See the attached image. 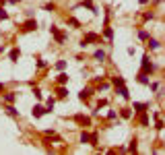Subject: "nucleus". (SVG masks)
Returning a JSON list of instances; mask_svg holds the SVG:
<instances>
[{"instance_id": "obj_1", "label": "nucleus", "mask_w": 165, "mask_h": 155, "mask_svg": "<svg viewBox=\"0 0 165 155\" xmlns=\"http://www.w3.org/2000/svg\"><path fill=\"white\" fill-rule=\"evenodd\" d=\"M153 71H155V66L149 62V56H143V71H140V73L149 75V73H153Z\"/></svg>"}, {"instance_id": "obj_2", "label": "nucleus", "mask_w": 165, "mask_h": 155, "mask_svg": "<svg viewBox=\"0 0 165 155\" xmlns=\"http://www.w3.org/2000/svg\"><path fill=\"white\" fill-rule=\"evenodd\" d=\"M97 39H99V37H97L95 33H89V35H85V37H83V41H81V48H85V46H89V43H91V41H97Z\"/></svg>"}, {"instance_id": "obj_3", "label": "nucleus", "mask_w": 165, "mask_h": 155, "mask_svg": "<svg viewBox=\"0 0 165 155\" xmlns=\"http://www.w3.org/2000/svg\"><path fill=\"white\" fill-rule=\"evenodd\" d=\"M45 112H48V108H43V105H35V108H33V116H35V118H41Z\"/></svg>"}, {"instance_id": "obj_4", "label": "nucleus", "mask_w": 165, "mask_h": 155, "mask_svg": "<svg viewBox=\"0 0 165 155\" xmlns=\"http://www.w3.org/2000/svg\"><path fill=\"white\" fill-rule=\"evenodd\" d=\"M118 87V93H120V97H124V99H128V89L124 87V83L122 85H116Z\"/></svg>"}, {"instance_id": "obj_5", "label": "nucleus", "mask_w": 165, "mask_h": 155, "mask_svg": "<svg viewBox=\"0 0 165 155\" xmlns=\"http://www.w3.org/2000/svg\"><path fill=\"white\" fill-rule=\"evenodd\" d=\"M23 29H25V31H33V29H37V21H27Z\"/></svg>"}, {"instance_id": "obj_6", "label": "nucleus", "mask_w": 165, "mask_h": 155, "mask_svg": "<svg viewBox=\"0 0 165 155\" xmlns=\"http://www.w3.org/2000/svg\"><path fill=\"white\" fill-rule=\"evenodd\" d=\"M138 83H140V85H149V83H151V81H149V75L138 73Z\"/></svg>"}, {"instance_id": "obj_7", "label": "nucleus", "mask_w": 165, "mask_h": 155, "mask_svg": "<svg viewBox=\"0 0 165 155\" xmlns=\"http://www.w3.org/2000/svg\"><path fill=\"white\" fill-rule=\"evenodd\" d=\"M52 33L56 35V41H58V43H64V35H62V33H60L56 27H52Z\"/></svg>"}, {"instance_id": "obj_8", "label": "nucleus", "mask_w": 165, "mask_h": 155, "mask_svg": "<svg viewBox=\"0 0 165 155\" xmlns=\"http://www.w3.org/2000/svg\"><path fill=\"white\" fill-rule=\"evenodd\" d=\"M147 108H149L147 103H138V101L134 103V110H136V112H138V114H143V112H145V110H147Z\"/></svg>"}, {"instance_id": "obj_9", "label": "nucleus", "mask_w": 165, "mask_h": 155, "mask_svg": "<svg viewBox=\"0 0 165 155\" xmlns=\"http://www.w3.org/2000/svg\"><path fill=\"white\" fill-rule=\"evenodd\" d=\"M4 110H6V114H8V116H19V112H17V108H13V105H6Z\"/></svg>"}, {"instance_id": "obj_10", "label": "nucleus", "mask_w": 165, "mask_h": 155, "mask_svg": "<svg viewBox=\"0 0 165 155\" xmlns=\"http://www.w3.org/2000/svg\"><path fill=\"white\" fill-rule=\"evenodd\" d=\"M95 60L103 62V60H105V52H103V50H97V52H95Z\"/></svg>"}, {"instance_id": "obj_11", "label": "nucleus", "mask_w": 165, "mask_h": 155, "mask_svg": "<svg viewBox=\"0 0 165 155\" xmlns=\"http://www.w3.org/2000/svg\"><path fill=\"white\" fill-rule=\"evenodd\" d=\"M79 97H81V99H89V97H91V89H83V91L79 93Z\"/></svg>"}, {"instance_id": "obj_12", "label": "nucleus", "mask_w": 165, "mask_h": 155, "mask_svg": "<svg viewBox=\"0 0 165 155\" xmlns=\"http://www.w3.org/2000/svg\"><path fill=\"white\" fill-rule=\"evenodd\" d=\"M15 97H17L15 93H6V95H4V101H6V103H13V101H15Z\"/></svg>"}, {"instance_id": "obj_13", "label": "nucleus", "mask_w": 165, "mask_h": 155, "mask_svg": "<svg viewBox=\"0 0 165 155\" xmlns=\"http://www.w3.org/2000/svg\"><path fill=\"white\" fill-rule=\"evenodd\" d=\"M91 141V135H89V132H83V135H81V143H89Z\"/></svg>"}, {"instance_id": "obj_14", "label": "nucleus", "mask_w": 165, "mask_h": 155, "mask_svg": "<svg viewBox=\"0 0 165 155\" xmlns=\"http://www.w3.org/2000/svg\"><path fill=\"white\" fill-rule=\"evenodd\" d=\"M19 56H21V52H19V50H13V52H10V60H13V62H17V58H19Z\"/></svg>"}, {"instance_id": "obj_15", "label": "nucleus", "mask_w": 165, "mask_h": 155, "mask_svg": "<svg viewBox=\"0 0 165 155\" xmlns=\"http://www.w3.org/2000/svg\"><path fill=\"white\" fill-rule=\"evenodd\" d=\"M66 81H68V75H64V73H62V75H58V83H60V85H64Z\"/></svg>"}, {"instance_id": "obj_16", "label": "nucleus", "mask_w": 165, "mask_h": 155, "mask_svg": "<svg viewBox=\"0 0 165 155\" xmlns=\"http://www.w3.org/2000/svg\"><path fill=\"white\" fill-rule=\"evenodd\" d=\"M149 46H151L153 50H157V48H159V41H157V39H149Z\"/></svg>"}, {"instance_id": "obj_17", "label": "nucleus", "mask_w": 165, "mask_h": 155, "mask_svg": "<svg viewBox=\"0 0 165 155\" xmlns=\"http://www.w3.org/2000/svg\"><path fill=\"white\" fill-rule=\"evenodd\" d=\"M56 68H58V71H64V68H66V62H64V60L56 62Z\"/></svg>"}, {"instance_id": "obj_18", "label": "nucleus", "mask_w": 165, "mask_h": 155, "mask_svg": "<svg viewBox=\"0 0 165 155\" xmlns=\"http://www.w3.org/2000/svg\"><path fill=\"white\" fill-rule=\"evenodd\" d=\"M58 95H60V97H66V95H68V91L64 89V87H60V89H58Z\"/></svg>"}, {"instance_id": "obj_19", "label": "nucleus", "mask_w": 165, "mask_h": 155, "mask_svg": "<svg viewBox=\"0 0 165 155\" xmlns=\"http://www.w3.org/2000/svg\"><path fill=\"white\" fill-rule=\"evenodd\" d=\"M54 103H56V101H54V97H50V99H48V112H52V108H54Z\"/></svg>"}, {"instance_id": "obj_20", "label": "nucleus", "mask_w": 165, "mask_h": 155, "mask_svg": "<svg viewBox=\"0 0 165 155\" xmlns=\"http://www.w3.org/2000/svg\"><path fill=\"white\" fill-rule=\"evenodd\" d=\"M122 83H124L122 77H113V85H122Z\"/></svg>"}, {"instance_id": "obj_21", "label": "nucleus", "mask_w": 165, "mask_h": 155, "mask_svg": "<svg viewBox=\"0 0 165 155\" xmlns=\"http://www.w3.org/2000/svg\"><path fill=\"white\" fill-rule=\"evenodd\" d=\"M138 37H140V39H149V33H147V31H140Z\"/></svg>"}, {"instance_id": "obj_22", "label": "nucleus", "mask_w": 165, "mask_h": 155, "mask_svg": "<svg viewBox=\"0 0 165 155\" xmlns=\"http://www.w3.org/2000/svg\"><path fill=\"white\" fill-rule=\"evenodd\" d=\"M111 35H113V31L107 27V29H105V37H107V39H111Z\"/></svg>"}, {"instance_id": "obj_23", "label": "nucleus", "mask_w": 165, "mask_h": 155, "mask_svg": "<svg viewBox=\"0 0 165 155\" xmlns=\"http://www.w3.org/2000/svg\"><path fill=\"white\" fill-rule=\"evenodd\" d=\"M122 116H124V118H130V110L124 108V110H122Z\"/></svg>"}, {"instance_id": "obj_24", "label": "nucleus", "mask_w": 165, "mask_h": 155, "mask_svg": "<svg viewBox=\"0 0 165 155\" xmlns=\"http://www.w3.org/2000/svg\"><path fill=\"white\" fill-rule=\"evenodd\" d=\"M140 122H143V124H149V118H147V116L143 114V116H140Z\"/></svg>"}, {"instance_id": "obj_25", "label": "nucleus", "mask_w": 165, "mask_h": 155, "mask_svg": "<svg viewBox=\"0 0 165 155\" xmlns=\"http://www.w3.org/2000/svg\"><path fill=\"white\" fill-rule=\"evenodd\" d=\"M33 95H35L37 99H41V91H39V89H35V91H33Z\"/></svg>"}, {"instance_id": "obj_26", "label": "nucleus", "mask_w": 165, "mask_h": 155, "mask_svg": "<svg viewBox=\"0 0 165 155\" xmlns=\"http://www.w3.org/2000/svg\"><path fill=\"white\" fill-rule=\"evenodd\" d=\"M8 15H6V10H0V19H6Z\"/></svg>"}, {"instance_id": "obj_27", "label": "nucleus", "mask_w": 165, "mask_h": 155, "mask_svg": "<svg viewBox=\"0 0 165 155\" xmlns=\"http://www.w3.org/2000/svg\"><path fill=\"white\" fill-rule=\"evenodd\" d=\"M140 2H143V4H145V2H147V0H140Z\"/></svg>"}, {"instance_id": "obj_28", "label": "nucleus", "mask_w": 165, "mask_h": 155, "mask_svg": "<svg viewBox=\"0 0 165 155\" xmlns=\"http://www.w3.org/2000/svg\"><path fill=\"white\" fill-rule=\"evenodd\" d=\"M0 89H2V83H0Z\"/></svg>"}, {"instance_id": "obj_29", "label": "nucleus", "mask_w": 165, "mask_h": 155, "mask_svg": "<svg viewBox=\"0 0 165 155\" xmlns=\"http://www.w3.org/2000/svg\"><path fill=\"white\" fill-rule=\"evenodd\" d=\"M0 54H2V48H0Z\"/></svg>"}]
</instances>
